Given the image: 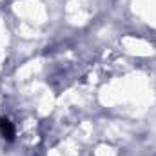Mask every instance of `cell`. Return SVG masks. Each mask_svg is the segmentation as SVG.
Returning a JSON list of instances; mask_svg holds the SVG:
<instances>
[{
  "label": "cell",
  "mask_w": 156,
  "mask_h": 156,
  "mask_svg": "<svg viewBox=\"0 0 156 156\" xmlns=\"http://www.w3.org/2000/svg\"><path fill=\"white\" fill-rule=\"evenodd\" d=\"M0 134H2L7 142H11V140L15 138V127H13V123H11L7 118H0Z\"/></svg>",
  "instance_id": "cell-1"
}]
</instances>
